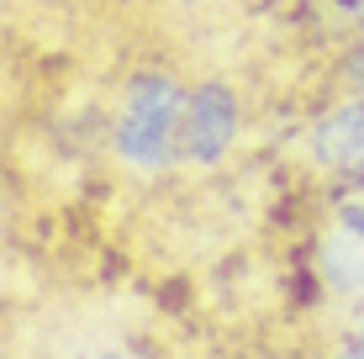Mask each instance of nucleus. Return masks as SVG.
Returning a JSON list of instances; mask_svg holds the SVG:
<instances>
[{
  "label": "nucleus",
  "mask_w": 364,
  "mask_h": 359,
  "mask_svg": "<svg viewBox=\"0 0 364 359\" xmlns=\"http://www.w3.org/2000/svg\"><path fill=\"white\" fill-rule=\"evenodd\" d=\"M328 227L343 232V238H354V243H364V191H338Z\"/></svg>",
  "instance_id": "5"
},
{
  "label": "nucleus",
  "mask_w": 364,
  "mask_h": 359,
  "mask_svg": "<svg viewBox=\"0 0 364 359\" xmlns=\"http://www.w3.org/2000/svg\"><path fill=\"white\" fill-rule=\"evenodd\" d=\"M191 85L164 64L132 69L111 111V159L132 175H164L180 164V117Z\"/></svg>",
  "instance_id": "1"
},
{
  "label": "nucleus",
  "mask_w": 364,
  "mask_h": 359,
  "mask_svg": "<svg viewBox=\"0 0 364 359\" xmlns=\"http://www.w3.org/2000/svg\"><path fill=\"white\" fill-rule=\"evenodd\" d=\"M90 359H143V354H132V349H122V343H117V349H95Z\"/></svg>",
  "instance_id": "8"
},
{
  "label": "nucleus",
  "mask_w": 364,
  "mask_h": 359,
  "mask_svg": "<svg viewBox=\"0 0 364 359\" xmlns=\"http://www.w3.org/2000/svg\"><path fill=\"white\" fill-rule=\"evenodd\" d=\"M306 164L343 191H364V95H343L306 127Z\"/></svg>",
  "instance_id": "3"
},
{
  "label": "nucleus",
  "mask_w": 364,
  "mask_h": 359,
  "mask_svg": "<svg viewBox=\"0 0 364 359\" xmlns=\"http://www.w3.org/2000/svg\"><path fill=\"white\" fill-rule=\"evenodd\" d=\"M338 80L348 85V95H364V21L354 27V37H348L343 58H338Z\"/></svg>",
  "instance_id": "6"
},
{
  "label": "nucleus",
  "mask_w": 364,
  "mask_h": 359,
  "mask_svg": "<svg viewBox=\"0 0 364 359\" xmlns=\"http://www.w3.org/2000/svg\"><path fill=\"white\" fill-rule=\"evenodd\" d=\"M311 269H317L322 291L338 296V301H359L364 296V243L343 238V232H322L311 243Z\"/></svg>",
  "instance_id": "4"
},
{
  "label": "nucleus",
  "mask_w": 364,
  "mask_h": 359,
  "mask_svg": "<svg viewBox=\"0 0 364 359\" xmlns=\"http://www.w3.org/2000/svg\"><path fill=\"white\" fill-rule=\"evenodd\" d=\"M237 138H243V95H237V85H228L222 74L191 80L185 117H180V164L217 169L232 159Z\"/></svg>",
  "instance_id": "2"
},
{
  "label": "nucleus",
  "mask_w": 364,
  "mask_h": 359,
  "mask_svg": "<svg viewBox=\"0 0 364 359\" xmlns=\"http://www.w3.org/2000/svg\"><path fill=\"white\" fill-rule=\"evenodd\" d=\"M338 11H343V16H348V21H354V27H359V21H364V0H338Z\"/></svg>",
  "instance_id": "7"
}]
</instances>
